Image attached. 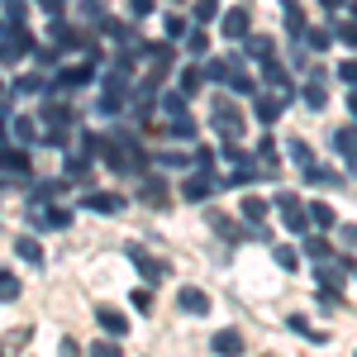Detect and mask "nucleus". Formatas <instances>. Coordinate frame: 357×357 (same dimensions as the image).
Returning <instances> with one entry per match:
<instances>
[{"instance_id":"nucleus-26","label":"nucleus","mask_w":357,"mask_h":357,"mask_svg":"<svg viewBox=\"0 0 357 357\" xmlns=\"http://www.w3.org/2000/svg\"><path fill=\"white\" fill-rule=\"evenodd\" d=\"M286 153H291V162L301 167V172H310V167H314L310 148H305V138H286Z\"/></svg>"},{"instance_id":"nucleus-1","label":"nucleus","mask_w":357,"mask_h":357,"mask_svg":"<svg viewBox=\"0 0 357 357\" xmlns=\"http://www.w3.org/2000/svg\"><path fill=\"white\" fill-rule=\"evenodd\" d=\"M276 215H281V224H286V229H291V234H305V229H310V200H301V195L296 191H281L276 195Z\"/></svg>"},{"instance_id":"nucleus-47","label":"nucleus","mask_w":357,"mask_h":357,"mask_svg":"<svg viewBox=\"0 0 357 357\" xmlns=\"http://www.w3.org/2000/svg\"><path fill=\"white\" fill-rule=\"evenodd\" d=\"M129 15L143 20V15H153V0H129Z\"/></svg>"},{"instance_id":"nucleus-12","label":"nucleus","mask_w":357,"mask_h":357,"mask_svg":"<svg viewBox=\"0 0 357 357\" xmlns=\"http://www.w3.org/2000/svg\"><path fill=\"white\" fill-rule=\"evenodd\" d=\"M210 224H215V234H220L224 243H243V238H252V229H248V224H234V220H224L220 210H210Z\"/></svg>"},{"instance_id":"nucleus-35","label":"nucleus","mask_w":357,"mask_h":357,"mask_svg":"<svg viewBox=\"0 0 357 357\" xmlns=\"http://www.w3.org/2000/svg\"><path fill=\"white\" fill-rule=\"evenodd\" d=\"M0 301H5V305H10V301H20V281H15L10 272L0 276Z\"/></svg>"},{"instance_id":"nucleus-45","label":"nucleus","mask_w":357,"mask_h":357,"mask_svg":"<svg viewBox=\"0 0 357 357\" xmlns=\"http://www.w3.org/2000/svg\"><path fill=\"white\" fill-rule=\"evenodd\" d=\"M257 158H262L267 167L276 162V143H272V138H262V143H257Z\"/></svg>"},{"instance_id":"nucleus-11","label":"nucleus","mask_w":357,"mask_h":357,"mask_svg":"<svg viewBox=\"0 0 357 357\" xmlns=\"http://www.w3.org/2000/svg\"><path fill=\"white\" fill-rule=\"evenodd\" d=\"M262 77L272 82V91H276V96H286V100L296 96V86H291V72H286V67H281L276 57H267V62H262Z\"/></svg>"},{"instance_id":"nucleus-25","label":"nucleus","mask_w":357,"mask_h":357,"mask_svg":"<svg viewBox=\"0 0 357 357\" xmlns=\"http://www.w3.org/2000/svg\"><path fill=\"white\" fill-rule=\"evenodd\" d=\"M5 172H10V176H15V172L24 176V172H29V153H24V148H15V143H5Z\"/></svg>"},{"instance_id":"nucleus-22","label":"nucleus","mask_w":357,"mask_h":357,"mask_svg":"<svg viewBox=\"0 0 357 357\" xmlns=\"http://www.w3.org/2000/svg\"><path fill=\"white\" fill-rule=\"evenodd\" d=\"M310 220H314V229L319 234H329V229H338V215H333L324 200H310Z\"/></svg>"},{"instance_id":"nucleus-53","label":"nucleus","mask_w":357,"mask_h":357,"mask_svg":"<svg viewBox=\"0 0 357 357\" xmlns=\"http://www.w3.org/2000/svg\"><path fill=\"white\" fill-rule=\"evenodd\" d=\"M353 276H357V267H353Z\"/></svg>"},{"instance_id":"nucleus-51","label":"nucleus","mask_w":357,"mask_h":357,"mask_svg":"<svg viewBox=\"0 0 357 357\" xmlns=\"http://www.w3.org/2000/svg\"><path fill=\"white\" fill-rule=\"evenodd\" d=\"M348 110H353V119H357V91H353V96H348Z\"/></svg>"},{"instance_id":"nucleus-46","label":"nucleus","mask_w":357,"mask_h":357,"mask_svg":"<svg viewBox=\"0 0 357 357\" xmlns=\"http://www.w3.org/2000/svg\"><path fill=\"white\" fill-rule=\"evenodd\" d=\"M338 38H343L348 48H357V20H353V24H338Z\"/></svg>"},{"instance_id":"nucleus-34","label":"nucleus","mask_w":357,"mask_h":357,"mask_svg":"<svg viewBox=\"0 0 357 357\" xmlns=\"http://www.w3.org/2000/svg\"><path fill=\"white\" fill-rule=\"evenodd\" d=\"M329 29H305V43H310V53H314V48H329Z\"/></svg>"},{"instance_id":"nucleus-28","label":"nucleus","mask_w":357,"mask_h":357,"mask_svg":"<svg viewBox=\"0 0 357 357\" xmlns=\"http://www.w3.org/2000/svg\"><path fill=\"white\" fill-rule=\"evenodd\" d=\"M167 129H172V138H186V143H191L195 138V119L191 114H176V119H167Z\"/></svg>"},{"instance_id":"nucleus-10","label":"nucleus","mask_w":357,"mask_h":357,"mask_svg":"<svg viewBox=\"0 0 357 357\" xmlns=\"http://www.w3.org/2000/svg\"><path fill=\"white\" fill-rule=\"evenodd\" d=\"M176 310H181V314H210V296H205L200 286H181V291H176Z\"/></svg>"},{"instance_id":"nucleus-39","label":"nucleus","mask_w":357,"mask_h":357,"mask_svg":"<svg viewBox=\"0 0 357 357\" xmlns=\"http://www.w3.org/2000/svg\"><path fill=\"white\" fill-rule=\"evenodd\" d=\"M305 252H310L314 262H324V257H329V243H324V238H305Z\"/></svg>"},{"instance_id":"nucleus-4","label":"nucleus","mask_w":357,"mask_h":357,"mask_svg":"<svg viewBox=\"0 0 357 357\" xmlns=\"http://www.w3.org/2000/svg\"><path fill=\"white\" fill-rule=\"evenodd\" d=\"M33 53V33H29L24 24H10V20H5V67H15V62H20V57H29Z\"/></svg>"},{"instance_id":"nucleus-5","label":"nucleus","mask_w":357,"mask_h":357,"mask_svg":"<svg viewBox=\"0 0 357 357\" xmlns=\"http://www.w3.org/2000/svg\"><path fill=\"white\" fill-rule=\"evenodd\" d=\"M248 29H252V10H248V0L220 15V33L229 38V43H243V38H248Z\"/></svg>"},{"instance_id":"nucleus-30","label":"nucleus","mask_w":357,"mask_h":357,"mask_svg":"<svg viewBox=\"0 0 357 357\" xmlns=\"http://www.w3.org/2000/svg\"><path fill=\"white\" fill-rule=\"evenodd\" d=\"M205 82H210V77H205V67H186V72H181V91H186V96H195Z\"/></svg>"},{"instance_id":"nucleus-32","label":"nucleus","mask_w":357,"mask_h":357,"mask_svg":"<svg viewBox=\"0 0 357 357\" xmlns=\"http://www.w3.org/2000/svg\"><path fill=\"white\" fill-rule=\"evenodd\" d=\"M272 257H276V267H286V272H296V267H301V252H296V248H272Z\"/></svg>"},{"instance_id":"nucleus-27","label":"nucleus","mask_w":357,"mask_h":357,"mask_svg":"<svg viewBox=\"0 0 357 357\" xmlns=\"http://www.w3.org/2000/svg\"><path fill=\"white\" fill-rule=\"evenodd\" d=\"M162 114H167V119H176V114H186V91H181V86H176V91H167V96H162Z\"/></svg>"},{"instance_id":"nucleus-17","label":"nucleus","mask_w":357,"mask_h":357,"mask_svg":"<svg viewBox=\"0 0 357 357\" xmlns=\"http://www.w3.org/2000/svg\"><path fill=\"white\" fill-rule=\"evenodd\" d=\"M305 105H310V110H324V105H329V86H324V72H314V77H310V82H305Z\"/></svg>"},{"instance_id":"nucleus-18","label":"nucleus","mask_w":357,"mask_h":357,"mask_svg":"<svg viewBox=\"0 0 357 357\" xmlns=\"http://www.w3.org/2000/svg\"><path fill=\"white\" fill-rule=\"evenodd\" d=\"M210 191H215V172H195V176H186V186H181L186 200H205Z\"/></svg>"},{"instance_id":"nucleus-19","label":"nucleus","mask_w":357,"mask_h":357,"mask_svg":"<svg viewBox=\"0 0 357 357\" xmlns=\"http://www.w3.org/2000/svg\"><path fill=\"white\" fill-rule=\"evenodd\" d=\"M272 205H276V200H262V195H243V200H238V210H243V224H262Z\"/></svg>"},{"instance_id":"nucleus-2","label":"nucleus","mask_w":357,"mask_h":357,"mask_svg":"<svg viewBox=\"0 0 357 357\" xmlns=\"http://www.w3.org/2000/svg\"><path fill=\"white\" fill-rule=\"evenodd\" d=\"M129 257H134V267L143 272V281H148V286H158V281H167V276H172V262H167V257H153L148 248L129 243Z\"/></svg>"},{"instance_id":"nucleus-29","label":"nucleus","mask_w":357,"mask_h":357,"mask_svg":"<svg viewBox=\"0 0 357 357\" xmlns=\"http://www.w3.org/2000/svg\"><path fill=\"white\" fill-rule=\"evenodd\" d=\"M5 124H10V129H15V134L24 138V143H33V138H38V124H43V119H15V114H10V119H5Z\"/></svg>"},{"instance_id":"nucleus-41","label":"nucleus","mask_w":357,"mask_h":357,"mask_svg":"<svg viewBox=\"0 0 357 357\" xmlns=\"http://www.w3.org/2000/svg\"><path fill=\"white\" fill-rule=\"evenodd\" d=\"M15 91H24V96H38V91H48V86L38 82V77H20V82H15Z\"/></svg>"},{"instance_id":"nucleus-6","label":"nucleus","mask_w":357,"mask_h":357,"mask_svg":"<svg viewBox=\"0 0 357 357\" xmlns=\"http://www.w3.org/2000/svg\"><path fill=\"white\" fill-rule=\"evenodd\" d=\"M210 114H215V129H220L224 143H238V138H243V114L234 110L229 100H215V105H210Z\"/></svg>"},{"instance_id":"nucleus-37","label":"nucleus","mask_w":357,"mask_h":357,"mask_svg":"<svg viewBox=\"0 0 357 357\" xmlns=\"http://www.w3.org/2000/svg\"><path fill=\"white\" fill-rule=\"evenodd\" d=\"M91 353H96V357H119V343H114V333H110V338H100V343H91Z\"/></svg>"},{"instance_id":"nucleus-50","label":"nucleus","mask_w":357,"mask_h":357,"mask_svg":"<svg viewBox=\"0 0 357 357\" xmlns=\"http://www.w3.org/2000/svg\"><path fill=\"white\" fill-rule=\"evenodd\" d=\"M153 305V291H134V310H148Z\"/></svg>"},{"instance_id":"nucleus-21","label":"nucleus","mask_w":357,"mask_h":357,"mask_svg":"<svg viewBox=\"0 0 357 357\" xmlns=\"http://www.w3.org/2000/svg\"><path fill=\"white\" fill-rule=\"evenodd\" d=\"M138 191H143V200H148V205H167L162 176H148V172H143V176H138Z\"/></svg>"},{"instance_id":"nucleus-16","label":"nucleus","mask_w":357,"mask_h":357,"mask_svg":"<svg viewBox=\"0 0 357 357\" xmlns=\"http://www.w3.org/2000/svg\"><path fill=\"white\" fill-rule=\"evenodd\" d=\"M96 324H100L105 333H114V338H124V333H129V319H124L114 305H100V310H96Z\"/></svg>"},{"instance_id":"nucleus-36","label":"nucleus","mask_w":357,"mask_h":357,"mask_svg":"<svg viewBox=\"0 0 357 357\" xmlns=\"http://www.w3.org/2000/svg\"><path fill=\"white\" fill-rule=\"evenodd\" d=\"M186 48H191L195 57H200L205 48H210V38H205V29H191V33H186Z\"/></svg>"},{"instance_id":"nucleus-23","label":"nucleus","mask_w":357,"mask_h":357,"mask_svg":"<svg viewBox=\"0 0 357 357\" xmlns=\"http://www.w3.org/2000/svg\"><path fill=\"white\" fill-rule=\"evenodd\" d=\"M333 148H338V153L353 162V158H357V124H343V129L333 134Z\"/></svg>"},{"instance_id":"nucleus-31","label":"nucleus","mask_w":357,"mask_h":357,"mask_svg":"<svg viewBox=\"0 0 357 357\" xmlns=\"http://www.w3.org/2000/svg\"><path fill=\"white\" fill-rule=\"evenodd\" d=\"M195 24H210V20H220V0H195Z\"/></svg>"},{"instance_id":"nucleus-48","label":"nucleus","mask_w":357,"mask_h":357,"mask_svg":"<svg viewBox=\"0 0 357 357\" xmlns=\"http://www.w3.org/2000/svg\"><path fill=\"white\" fill-rule=\"evenodd\" d=\"M338 238H343L348 248H357V224H338Z\"/></svg>"},{"instance_id":"nucleus-52","label":"nucleus","mask_w":357,"mask_h":357,"mask_svg":"<svg viewBox=\"0 0 357 357\" xmlns=\"http://www.w3.org/2000/svg\"><path fill=\"white\" fill-rule=\"evenodd\" d=\"M348 15H353V20H357V0H348Z\"/></svg>"},{"instance_id":"nucleus-40","label":"nucleus","mask_w":357,"mask_h":357,"mask_svg":"<svg viewBox=\"0 0 357 357\" xmlns=\"http://www.w3.org/2000/svg\"><path fill=\"white\" fill-rule=\"evenodd\" d=\"M338 82L357 86V57H348V62H338Z\"/></svg>"},{"instance_id":"nucleus-44","label":"nucleus","mask_w":357,"mask_h":357,"mask_svg":"<svg viewBox=\"0 0 357 357\" xmlns=\"http://www.w3.org/2000/svg\"><path fill=\"white\" fill-rule=\"evenodd\" d=\"M195 167H200V172H215V148H200V153H195Z\"/></svg>"},{"instance_id":"nucleus-13","label":"nucleus","mask_w":357,"mask_h":357,"mask_svg":"<svg viewBox=\"0 0 357 357\" xmlns=\"http://www.w3.org/2000/svg\"><path fill=\"white\" fill-rule=\"evenodd\" d=\"M252 105H257V119H262V129H272L276 119H281V110H286V96H262V91H257V96H252Z\"/></svg>"},{"instance_id":"nucleus-49","label":"nucleus","mask_w":357,"mask_h":357,"mask_svg":"<svg viewBox=\"0 0 357 357\" xmlns=\"http://www.w3.org/2000/svg\"><path fill=\"white\" fill-rule=\"evenodd\" d=\"M38 5H43V10H48L53 20H62V10H67V0H38Z\"/></svg>"},{"instance_id":"nucleus-9","label":"nucleus","mask_w":357,"mask_h":357,"mask_svg":"<svg viewBox=\"0 0 357 357\" xmlns=\"http://www.w3.org/2000/svg\"><path fill=\"white\" fill-rule=\"evenodd\" d=\"M82 210H96V215H119V210H124V195H119V191H91L82 200Z\"/></svg>"},{"instance_id":"nucleus-14","label":"nucleus","mask_w":357,"mask_h":357,"mask_svg":"<svg viewBox=\"0 0 357 357\" xmlns=\"http://www.w3.org/2000/svg\"><path fill=\"white\" fill-rule=\"evenodd\" d=\"M210 353H220V357H238V353H243V333H238V329H220L215 338H210Z\"/></svg>"},{"instance_id":"nucleus-15","label":"nucleus","mask_w":357,"mask_h":357,"mask_svg":"<svg viewBox=\"0 0 357 357\" xmlns=\"http://www.w3.org/2000/svg\"><path fill=\"white\" fill-rule=\"evenodd\" d=\"M281 24H286V33H291V38H305V10L301 5H296V0H281Z\"/></svg>"},{"instance_id":"nucleus-3","label":"nucleus","mask_w":357,"mask_h":357,"mask_svg":"<svg viewBox=\"0 0 357 357\" xmlns=\"http://www.w3.org/2000/svg\"><path fill=\"white\" fill-rule=\"evenodd\" d=\"M67 129H72V110L62 100H48L43 105V138L48 143H67Z\"/></svg>"},{"instance_id":"nucleus-24","label":"nucleus","mask_w":357,"mask_h":357,"mask_svg":"<svg viewBox=\"0 0 357 357\" xmlns=\"http://www.w3.org/2000/svg\"><path fill=\"white\" fill-rule=\"evenodd\" d=\"M272 48H276V43L267 38V33H248V57H257V62H267V57H276Z\"/></svg>"},{"instance_id":"nucleus-20","label":"nucleus","mask_w":357,"mask_h":357,"mask_svg":"<svg viewBox=\"0 0 357 357\" xmlns=\"http://www.w3.org/2000/svg\"><path fill=\"white\" fill-rule=\"evenodd\" d=\"M15 252H20V262H29V267H43V243L33 234H20L15 238Z\"/></svg>"},{"instance_id":"nucleus-7","label":"nucleus","mask_w":357,"mask_h":357,"mask_svg":"<svg viewBox=\"0 0 357 357\" xmlns=\"http://www.w3.org/2000/svg\"><path fill=\"white\" fill-rule=\"evenodd\" d=\"M29 224H38V229H67L72 210H57V205H43V200L29 195Z\"/></svg>"},{"instance_id":"nucleus-8","label":"nucleus","mask_w":357,"mask_h":357,"mask_svg":"<svg viewBox=\"0 0 357 357\" xmlns=\"http://www.w3.org/2000/svg\"><path fill=\"white\" fill-rule=\"evenodd\" d=\"M96 82V62H77V67H57L53 86L57 91H77V86H91Z\"/></svg>"},{"instance_id":"nucleus-38","label":"nucleus","mask_w":357,"mask_h":357,"mask_svg":"<svg viewBox=\"0 0 357 357\" xmlns=\"http://www.w3.org/2000/svg\"><path fill=\"white\" fill-rule=\"evenodd\" d=\"M191 29H186V20L181 15H167V38H186Z\"/></svg>"},{"instance_id":"nucleus-42","label":"nucleus","mask_w":357,"mask_h":357,"mask_svg":"<svg viewBox=\"0 0 357 357\" xmlns=\"http://www.w3.org/2000/svg\"><path fill=\"white\" fill-rule=\"evenodd\" d=\"M158 162H162V167H176V172H181V167H191V158H186V153H162Z\"/></svg>"},{"instance_id":"nucleus-43","label":"nucleus","mask_w":357,"mask_h":357,"mask_svg":"<svg viewBox=\"0 0 357 357\" xmlns=\"http://www.w3.org/2000/svg\"><path fill=\"white\" fill-rule=\"evenodd\" d=\"M100 33H105V38H124V24H119V20H100Z\"/></svg>"},{"instance_id":"nucleus-33","label":"nucleus","mask_w":357,"mask_h":357,"mask_svg":"<svg viewBox=\"0 0 357 357\" xmlns=\"http://www.w3.org/2000/svg\"><path fill=\"white\" fill-rule=\"evenodd\" d=\"M24 15H29V0H5V20L10 24H24Z\"/></svg>"}]
</instances>
